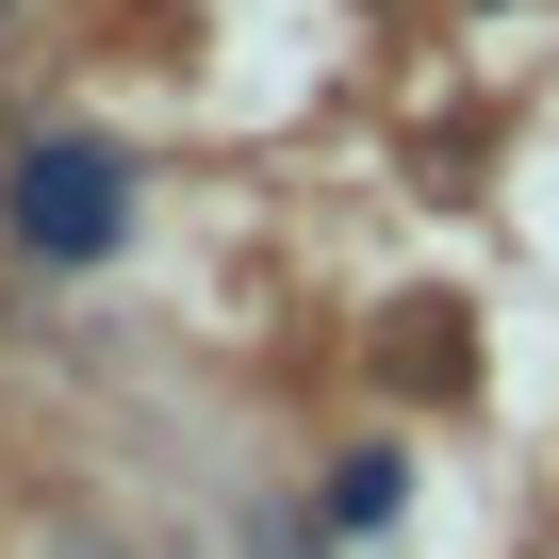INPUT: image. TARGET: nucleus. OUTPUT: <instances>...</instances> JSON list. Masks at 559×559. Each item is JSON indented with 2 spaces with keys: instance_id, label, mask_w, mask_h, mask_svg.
Wrapping results in <instances>:
<instances>
[{
  "instance_id": "f257e3e1",
  "label": "nucleus",
  "mask_w": 559,
  "mask_h": 559,
  "mask_svg": "<svg viewBox=\"0 0 559 559\" xmlns=\"http://www.w3.org/2000/svg\"><path fill=\"white\" fill-rule=\"evenodd\" d=\"M0 230H17V263H50V280H99V263H132L148 181H132L116 132L50 116V132H17V165H0Z\"/></svg>"
},
{
  "instance_id": "f03ea898",
  "label": "nucleus",
  "mask_w": 559,
  "mask_h": 559,
  "mask_svg": "<svg viewBox=\"0 0 559 559\" xmlns=\"http://www.w3.org/2000/svg\"><path fill=\"white\" fill-rule=\"evenodd\" d=\"M395 510H412V461H395V444H362V461L313 493V526H346V543H362V526H395Z\"/></svg>"
},
{
  "instance_id": "7ed1b4c3",
  "label": "nucleus",
  "mask_w": 559,
  "mask_h": 559,
  "mask_svg": "<svg viewBox=\"0 0 559 559\" xmlns=\"http://www.w3.org/2000/svg\"><path fill=\"white\" fill-rule=\"evenodd\" d=\"M67 559H132V543H99V526H67Z\"/></svg>"
}]
</instances>
